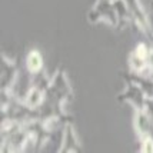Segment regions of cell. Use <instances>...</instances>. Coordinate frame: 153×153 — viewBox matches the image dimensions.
Returning <instances> with one entry per match:
<instances>
[{"mask_svg": "<svg viewBox=\"0 0 153 153\" xmlns=\"http://www.w3.org/2000/svg\"><path fill=\"white\" fill-rule=\"evenodd\" d=\"M27 66L32 72H37L40 67H42V57L37 52H32L27 57Z\"/></svg>", "mask_w": 153, "mask_h": 153, "instance_id": "6da1fadb", "label": "cell"}]
</instances>
